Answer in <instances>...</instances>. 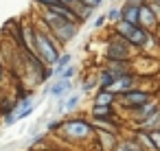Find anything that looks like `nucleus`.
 Segmentation results:
<instances>
[{
  "instance_id": "f257e3e1",
  "label": "nucleus",
  "mask_w": 160,
  "mask_h": 151,
  "mask_svg": "<svg viewBox=\"0 0 160 151\" xmlns=\"http://www.w3.org/2000/svg\"><path fill=\"white\" fill-rule=\"evenodd\" d=\"M40 20L48 27V31L53 33V37L57 40L59 46H64V44L70 42V40H75L77 33H79V24H77V22H70V20H66V18H62V16L48 11L46 7H42V18H40Z\"/></svg>"
},
{
  "instance_id": "f03ea898",
  "label": "nucleus",
  "mask_w": 160,
  "mask_h": 151,
  "mask_svg": "<svg viewBox=\"0 0 160 151\" xmlns=\"http://www.w3.org/2000/svg\"><path fill=\"white\" fill-rule=\"evenodd\" d=\"M64 134H66V138H70V140H90L92 136H94V127H92V123H88V120H83V118H68V120H64L62 123V127H59Z\"/></svg>"
},
{
  "instance_id": "7ed1b4c3",
  "label": "nucleus",
  "mask_w": 160,
  "mask_h": 151,
  "mask_svg": "<svg viewBox=\"0 0 160 151\" xmlns=\"http://www.w3.org/2000/svg\"><path fill=\"white\" fill-rule=\"evenodd\" d=\"M40 103H42V101H33L31 96H22V99H18L16 105H13V110L5 116V127H11V125L24 120L27 116H31Z\"/></svg>"
},
{
  "instance_id": "20e7f679",
  "label": "nucleus",
  "mask_w": 160,
  "mask_h": 151,
  "mask_svg": "<svg viewBox=\"0 0 160 151\" xmlns=\"http://www.w3.org/2000/svg\"><path fill=\"white\" fill-rule=\"evenodd\" d=\"M129 55H132V44H129L125 37H121L118 33H114V35H112V40H110V48L105 51V57H108V59L127 61V59H129Z\"/></svg>"
},
{
  "instance_id": "39448f33",
  "label": "nucleus",
  "mask_w": 160,
  "mask_h": 151,
  "mask_svg": "<svg viewBox=\"0 0 160 151\" xmlns=\"http://www.w3.org/2000/svg\"><path fill=\"white\" fill-rule=\"evenodd\" d=\"M75 79H66V77H57L53 79L51 85L44 88V96H53V99H59V96H66L75 90Z\"/></svg>"
},
{
  "instance_id": "423d86ee",
  "label": "nucleus",
  "mask_w": 160,
  "mask_h": 151,
  "mask_svg": "<svg viewBox=\"0 0 160 151\" xmlns=\"http://www.w3.org/2000/svg\"><path fill=\"white\" fill-rule=\"evenodd\" d=\"M149 99H151L149 92H142V90H136V88L129 90V92H123V94H121V103H123L125 107H129V110H136V107L145 105Z\"/></svg>"
},
{
  "instance_id": "0eeeda50",
  "label": "nucleus",
  "mask_w": 160,
  "mask_h": 151,
  "mask_svg": "<svg viewBox=\"0 0 160 151\" xmlns=\"http://www.w3.org/2000/svg\"><path fill=\"white\" fill-rule=\"evenodd\" d=\"M138 24H140L142 29H147L149 33H151L153 29H158V20H156V16H153V11L149 9L147 2H142V5L138 7Z\"/></svg>"
},
{
  "instance_id": "6e6552de",
  "label": "nucleus",
  "mask_w": 160,
  "mask_h": 151,
  "mask_svg": "<svg viewBox=\"0 0 160 151\" xmlns=\"http://www.w3.org/2000/svg\"><path fill=\"white\" fill-rule=\"evenodd\" d=\"M134 88H136V81H134V77H129V75H123V77L114 79V81L110 83V88H105V90H110L112 94H123V92H129V90H134Z\"/></svg>"
},
{
  "instance_id": "1a4fd4ad",
  "label": "nucleus",
  "mask_w": 160,
  "mask_h": 151,
  "mask_svg": "<svg viewBox=\"0 0 160 151\" xmlns=\"http://www.w3.org/2000/svg\"><path fill=\"white\" fill-rule=\"evenodd\" d=\"M156 112H160V103L158 101H153V99H149L145 105H140V107H136V123H142V120H147V118H151Z\"/></svg>"
},
{
  "instance_id": "9d476101",
  "label": "nucleus",
  "mask_w": 160,
  "mask_h": 151,
  "mask_svg": "<svg viewBox=\"0 0 160 151\" xmlns=\"http://www.w3.org/2000/svg\"><path fill=\"white\" fill-rule=\"evenodd\" d=\"M72 64V53H64V55H59V59L55 61V66H53V79H57L68 66Z\"/></svg>"
},
{
  "instance_id": "9b49d317",
  "label": "nucleus",
  "mask_w": 160,
  "mask_h": 151,
  "mask_svg": "<svg viewBox=\"0 0 160 151\" xmlns=\"http://www.w3.org/2000/svg\"><path fill=\"white\" fill-rule=\"evenodd\" d=\"M138 7H140V5H127V2H125V7H121L123 20H127V22H132V24H138Z\"/></svg>"
},
{
  "instance_id": "f8f14e48",
  "label": "nucleus",
  "mask_w": 160,
  "mask_h": 151,
  "mask_svg": "<svg viewBox=\"0 0 160 151\" xmlns=\"http://www.w3.org/2000/svg\"><path fill=\"white\" fill-rule=\"evenodd\" d=\"M92 118H116L112 105H94L92 107Z\"/></svg>"
},
{
  "instance_id": "ddd939ff",
  "label": "nucleus",
  "mask_w": 160,
  "mask_h": 151,
  "mask_svg": "<svg viewBox=\"0 0 160 151\" xmlns=\"http://www.w3.org/2000/svg\"><path fill=\"white\" fill-rule=\"evenodd\" d=\"M79 101H81V92H70V94H66V96H64V112L77 110Z\"/></svg>"
},
{
  "instance_id": "4468645a",
  "label": "nucleus",
  "mask_w": 160,
  "mask_h": 151,
  "mask_svg": "<svg viewBox=\"0 0 160 151\" xmlns=\"http://www.w3.org/2000/svg\"><path fill=\"white\" fill-rule=\"evenodd\" d=\"M114 151H145L142 147H140V142L138 140H121V142H116V147H114Z\"/></svg>"
},
{
  "instance_id": "2eb2a0df",
  "label": "nucleus",
  "mask_w": 160,
  "mask_h": 151,
  "mask_svg": "<svg viewBox=\"0 0 160 151\" xmlns=\"http://www.w3.org/2000/svg\"><path fill=\"white\" fill-rule=\"evenodd\" d=\"M112 103H114V94H112L110 90L99 88V92H97V96H94V105H112Z\"/></svg>"
},
{
  "instance_id": "dca6fc26",
  "label": "nucleus",
  "mask_w": 160,
  "mask_h": 151,
  "mask_svg": "<svg viewBox=\"0 0 160 151\" xmlns=\"http://www.w3.org/2000/svg\"><path fill=\"white\" fill-rule=\"evenodd\" d=\"M97 77H99V88H103V90H105V88H110V83L116 79V75H114L112 70H108V68H105L103 72H99Z\"/></svg>"
},
{
  "instance_id": "f3484780",
  "label": "nucleus",
  "mask_w": 160,
  "mask_h": 151,
  "mask_svg": "<svg viewBox=\"0 0 160 151\" xmlns=\"http://www.w3.org/2000/svg\"><path fill=\"white\" fill-rule=\"evenodd\" d=\"M94 88H99V77L86 79V81H83V85H81V94H88V92H92Z\"/></svg>"
},
{
  "instance_id": "a211bd4d",
  "label": "nucleus",
  "mask_w": 160,
  "mask_h": 151,
  "mask_svg": "<svg viewBox=\"0 0 160 151\" xmlns=\"http://www.w3.org/2000/svg\"><path fill=\"white\" fill-rule=\"evenodd\" d=\"M108 20H110V22H118V20H123V11H121L118 7H112V9L108 11Z\"/></svg>"
},
{
  "instance_id": "6ab92c4d",
  "label": "nucleus",
  "mask_w": 160,
  "mask_h": 151,
  "mask_svg": "<svg viewBox=\"0 0 160 151\" xmlns=\"http://www.w3.org/2000/svg\"><path fill=\"white\" fill-rule=\"evenodd\" d=\"M145 2L149 5V9L153 11V16H156V20L160 24V0H145Z\"/></svg>"
},
{
  "instance_id": "aec40b11",
  "label": "nucleus",
  "mask_w": 160,
  "mask_h": 151,
  "mask_svg": "<svg viewBox=\"0 0 160 151\" xmlns=\"http://www.w3.org/2000/svg\"><path fill=\"white\" fill-rule=\"evenodd\" d=\"M149 138H151L156 151H160V129H151V131H149Z\"/></svg>"
},
{
  "instance_id": "412c9836",
  "label": "nucleus",
  "mask_w": 160,
  "mask_h": 151,
  "mask_svg": "<svg viewBox=\"0 0 160 151\" xmlns=\"http://www.w3.org/2000/svg\"><path fill=\"white\" fill-rule=\"evenodd\" d=\"M59 77H66V79H75V77H77V68H75V66L70 64V66H68V68H66V70H64V72L59 75Z\"/></svg>"
},
{
  "instance_id": "4be33fe9",
  "label": "nucleus",
  "mask_w": 160,
  "mask_h": 151,
  "mask_svg": "<svg viewBox=\"0 0 160 151\" xmlns=\"http://www.w3.org/2000/svg\"><path fill=\"white\" fill-rule=\"evenodd\" d=\"M79 2L86 5V7H90V9H97V7H101L103 0H79Z\"/></svg>"
},
{
  "instance_id": "5701e85b",
  "label": "nucleus",
  "mask_w": 160,
  "mask_h": 151,
  "mask_svg": "<svg viewBox=\"0 0 160 151\" xmlns=\"http://www.w3.org/2000/svg\"><path fill=\"white\" fill-rule=\"evenodd\" d=\"M62 127V120H48L46 123V131H55V129H59Z\"/></svg>"
},
{
  "instance_id": "b1692460",
  "label": "nucleus",
  "mask_w": 160,
  "mask_h": 151,
  "mask_svg": "<svg viewBox=\"0 0 160 151\" xmlns=\"http://www.w3.org/2000/svg\"><path fill=\"white\" fill-rule=\"evenodd\" d=\"M105 22H108V16H105V13H101V16H99V18L94 20V29H101V27H103Z\"/></svg>"
},
{
  "instance_id": "393cba45",
  "label": "nucleus",
  "mask_w": 160,
  "mask_h": 151,
  "mask_svg": "<svg viewBox=\"0 0 160 151\" xmlns=\"http://www.w3.org/2000/svg\"><path fill=\"white\" fill-rule=\"evenodd\" d=\"M35 2H38L40 7H48V5H55V2H59V0H35Z\"/></svg>"
},
{
  "instance_id": "a878e982",
  "label": "nucleus",
  "mask_w": 160,
  "mask_h": 151,
  "mask_svg": "<svg viewBox=\"0 0 160 151\" xmlns=\"http://www.w3.org/2000/svg\"><path fill=\"white\" fill-rule=\"evenodd\" d=\"M2 81H5V68H2V64H0V85H2Z\"/></svg>"
},
{
  "instance_id": "bb28decb",
  "label": "nucleus",
  "mask_w": 160,
  "mask_h": 151,
  "mask_svg": "<svg viewBox=\"0 0 160 151\" xmlns=\"http://www.w3.org/2000/svg\"><path fill=\"white\" fill-rule=\"evenodd\" d=\"M125 2H127V5H142L145 0H125Z\"/></svg>"
},
{
  "instance_id": "cd10ccee",
  "label": "nucleus",
  "mask_w": 160,
  "mask_h": 151,
  "mask_svg": "<svg viewBox=\"0 0 160 151\" xmlns=\"http://www.w3.org/2000/svg\"><path fill=\"white\" fill-rule=\"evenodd\" d=\"M110 2H114V0H110Z\"/></svg>"
},
{
  "instance_id": "c85d7f7f",
  "label": "nucleus",
  "mask_w": 160,
  "mask_h": 151,
  "mask_svg": "<svg viewBox=\"0 0 160 151\" xmlns=\"http://www.w3.org/2000/svg\"><path fill=\"white\" fill-rule=\"evenodd\" d=\"M0 151H5V149H0Z\"/></svg>"
},
{
  "instance_id": "c756f323",
  "label": "nucleus",
  "mask_w": 160,
  "mask_h": 151,
  "mask_svg": "<svg viewBox=\"0 0 160 151\" xmlns=\"http://www.w3.org/2000/svg\"><path fill=\"white\" fill-rule=\"evenodd\" d=\"M0 101H2V99H0Z\"/></svg>"
}]
</instances>
